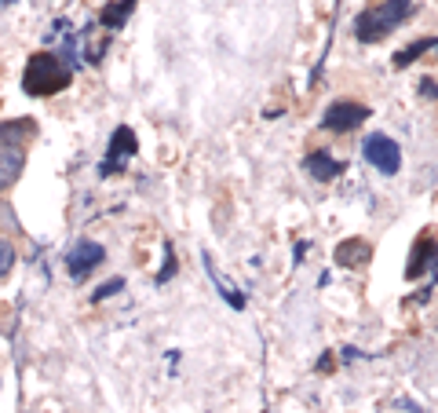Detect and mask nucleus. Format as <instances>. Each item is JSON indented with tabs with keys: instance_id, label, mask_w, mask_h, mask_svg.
<instances>
[{
	"instance_id": "3",
	"label": "nucleus",
	"mask_w": 438,
	"mask_h": 413,
	"mask_svg": "<svg viewBox=\"0 0 438 413\" xmlns=\"http://www.w3.org/2000/svg\"><path fill=\"white\" fill-rule=\"evenodd\" d=\"M136 150H139L136 132L128 129V124H117L113 136H110V143H106V157L99 161V176L106 180V176H117V172H124V165L136 157Z\"/></svg>"
},
{
	"instance_id": "19",
	"label": "nucleus",
	"mask_w": 438,
	"mask_h": 413,
	"mask_svg": "<svg viewBox=\"0 0 438 413\" xmlns=\"http://www.w3.org/2000/svg\"><path fill=\"white\" fill-rule=\"evenodd\" d=\"M329 370H333V352H326L321 362H318V373H329Z\"/></svg>"
},
{
	"instance_id": "5",
	"label": "nucleus",
	"mask_w": 438,
	"mask_h": 413,
	"mask_svg": "<svg viewBox=\"0 0 438 413\" xmlns=\"http://www.w3.org/2000/svg\"><path fill=\"white\" fill-rule=\"evenodd\" d=\"M103 260H106V249L99 242H92V238H77V242L66 249V275L73 282H85Z\"/></svg>"
},
{
	"instance_id": "7",
	"label": "nucleus",
	"mask_w": 438,
	"mask_h": 413,
	"mask_svg": "<svg viewBox=\"0 0 438 413\" xmlns=\"http://www.w3.org/2000/svg\"><path fill=\"white\" fill-rule=\"evenodd\" d=\"M424 271L438 275V242H435L431 231H424V234L416 238V245H413V252H409V263H405V278L416 282Z\"/></svg>"
},
{
	"instance_id": "12",
	"label": "nucleus",
	"mask_w": 438,
	"mask_h": 413,
	"mask_svg": "<svg viewBox=\"0 0 438 413\" xmlns=\"http://www.w3.org/2000/svg\"><path fill=\"white\" fill-rule=\"evenodd\" d=\"M37 136L34 117H15V121H0V147H22L26 139Z\"/></svg>"
},
{
	"instance_id": "21",
	"label": "nucleus",
	"mask_w": 438,
	"mask_h": 413,
	"mask_svg": "<svg viewBox=\"0 0 438 413\" xmlns=\"http://www.w3.org/2000/svg\"><path fill=\"white\" fill-rule=\"evenodd\" d=\"M11 4H19V0H0V8H11Z\"/></svg>"
},
{
	"instance_id": "13",
	"label": "nucleus",
	"mask_w": 438,
	"mask_h": 413,
	"mask_svg": "<svg viewBox=\"0 0 438 413\" xmlns=\"http://www.w3.org/2000/svg\"><path fill=\"white\" fill-rule=\"evenodd\" d=\"M136 4H139V0H113L110 8L99 11V22H103L106 29H113V34H117V29H124V22H128V15L136 11Z\"/></svg>"
},
{
	"instance_id": "2",
	"label": "nucleus",
	"mask_w": 438,
	"mask_h": 413,
	"mask_svg": "<svg viewBox=\"0 0 438 413\" xmlns=\"http://www.w3.org/2000/svg\"><path fill=\"white\" fill-rule=\"evenodd\" d=\"M73 81V70L62 62L59 55H52V52H37L34 59L26 62V73H22V92L26 95H55V92H62Z\"/></svg>"
},
{
	"instance_id": "17",
	"label": "nucleus",
	"mask_w": 438,
	"mask_h": 413,
	"mask_svg": "<svg viewBox=\"0 0 438 413\" xmlns=\"http://www.w3.org/2000/svg\"><path fill=\"white\" fill-rule=\"evenodd\" d=\"M11 267H15V245L8 242V238H0V278H4Z\"/></svg>"
},
{
	"instance_id": "18",
	"label": "nucleus",
	"mask_w": 438,
	"mask_h": 413,
	"mask_svg": "<svg viewBox=\"0 0 438 413\" xmlns=\"http://www.w3.org/2000/svg\"><path fill=\"white\" fill-rule=\"evenodd\" d=\"M420 92H424V95H431V99H438V85L431 81V77H424V81H420Z\"/></svg>"
},
{
	"instance_id": "14",
	"label": "nucleus",
	"mask_w": 438,
	"mask_h": 413,
	"mask_svg": "<svg viewBox=\"0 0 438 413\" xmlns=\"http://www.w3.org/2000/svg\"><path fill=\"white\" fill-rule=\"evenodd\" d=\"M424 52H438V37H420V41H413L409 48H402V52L391 59V66H395V70H405V66H413V62L424 55Z\"/></svg>"
},
{
	"instance_id": "15",
	"label": "nucleus",
	"mask_w": 438,
	"mask_h": 413,
	"mask_svg": "<svg viewBox=\"0 0 438 413\" xmlns=\"http://www.w3.org/2000/svg\"><path fill=\"white\" fill-rule=\"evenodd\" d=\"M175 278V249H172V242H165V267H161V271H157V285H168Z\"/></svg>"
},
{
	"instance_id": "9",
	"label": "nucleus",
	"mask_w": 438,
	"mask_h": 413,
	"mask_svg": "<svg viewBox=\"0 0 438 413\" xmlns=\"http://www.w3.org/2000/svg\"><path fill=\"white\" fill-rule=\"evenodd\" d=\"M369 256H372V249H369L365 238H347V242H340L336 252H333V260L340 267H347V271H362L369 263Z\"/></svg>"
},
{
	"instance_id": "1",
	"label": "nucleus",
	"mask_w": 438,
	"mask_h": 413,
	"mask_svg": "<svg viewBox=\"0 0 438 413\" xmlns=\"http://www.w3.org/2000/svg\"><path fill=\"white\" fill-rule=\"evenodd\" d=\"M409 15H413V0H380V4H369L354 19V37L362 44H377L387 34H395V26H402Z\"/></svg>"
},
{
	"instance_id": "20",
	"label": "nucleus",
	"mask_w": 438,
	"mask_h": 413,
	"mask_svg": "<svg viewBox=\"0 0 438 413\" xmlns=\"http://www.w3.org/2000/svg\"><path fill=\"white\" fill-rule=\"evenodd\" d=\"M344 358L354 362V358H362V355H358V347H344Z\"/></svg>"
},
{
	"instance_id": "4",
	"label": "nucleus",
	"mask_w": 438,
	"mask_h": 413,
	"mask_svg": "<svg viewBox=\"0 0 438 413\" xmlns=\"http://www.w3.org/2000/svg\"><path fill=\"white\" fill-rule=\"evenodd\" d=\"M362 157H365V161L377 168V172H384V176H395V172L402 168V147H398L391 136H384V132L365 136Z\"/></svg>"
},
{
	"instance_id": "11",
	"label": "nucleus",
	"mask_w": 438,
	"mask_h": 413,
	"mask_svg": "<svg viewBox=\"0 0 438 413\" xmlns=\"http://www.w3.org/2000/svg\"><path fill=\"white\" fill-rule=\"evenodd\" d=\"M201 263H205V275L212 278V285L219 289V296L226 300V304H231L234 311H245V304H249V300H245V293H241V289H234V285H231V282H226V278L216 271V267H212V256H208V252H201Z\"/></svg>"
},
{
	"instance_id": "6",
	"label": "nucleus",
	"mask_w": 438,
	"mask_h": 413,
	"mask_svg": "<svg viewBox=\"0 0 438 413\" xmlns=\"http://www.w3.org/2000/svg\"><path fill=\"white\" fill-rule=\"evenodd\" d=\"M365 117H369V106L351 103V99H336V103L326 110V114H321V129L344 136V132H354V129H358Z\"/></svg>"
},
{
	"instance_id": "16",
	"label": "nucleus",
	"mask_w": 438,
	"mask_h": 413,
	"mask_svg": "<svg viewBox=\"0 0 438 413\" xmlns=\"http://www.w3.org/2000/svg\"><path fill=\"white\" fill-rule=\"evenodd\" d=\"M117 293H124V278H110V282H103L99 289H95V304H99V300H110V296H117Z\"/></svg>"
},
{
	"instance_id": "8",
	"label": "nucleus",
	"mask_w": 438,
	"mask_h": 413,
	"mask_svg": "<svg viewBox=\"0 0 438 413\" xmlns=\"http://www.w3.org/2000/svg\"><path fill=\"white\" fill-rule=\"evenodd\" d=\"M303 168H307V176L318 180V183H333L340 172H344V165H340L329 150H307L303 154Z\"/></svg>"
},
{
	"instance_id": "10",
	"label": "nucleus",
	"mask_w": 438,
	"mask_h": 413,
	"mask_svg": "<svg viewBox=\"0 0 438 413\" xmlns=\"http://www.w3.org/2000/svg\"><path fill=\"white\" fill-rule=\"evenodd\" d=\"M26 168V150L22 147H0V194L19 183Z\"/></svg>"
}]
</instances>
